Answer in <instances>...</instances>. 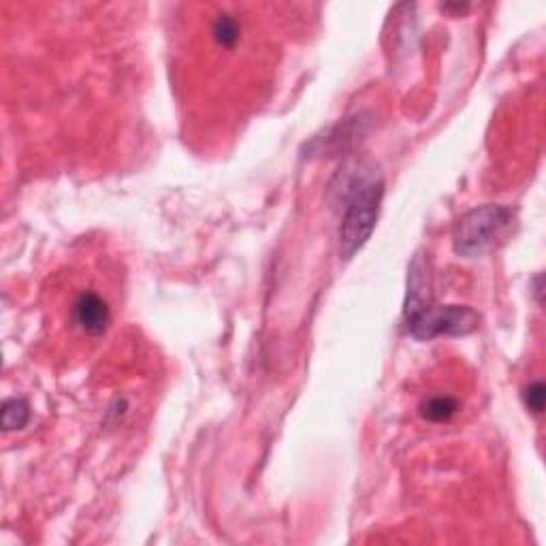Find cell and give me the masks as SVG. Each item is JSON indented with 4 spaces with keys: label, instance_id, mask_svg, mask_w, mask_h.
<instances>
[{
    "label": "cell",
    "instance_id": "cell-6",
    "mask_svg": "<svg viewBox=\"0 0 546 546\" xmlns=\"http://www.w3.org/2000/svg\"><path fill=\"white\" fill-rule=\"evenodd\" d=\"M459 412V401L451 395H433L421 404V416L429 423H448Z\"/></svg>",
    "mask_w": 546,
    "mask_h": 546
},
{
    "label": "cell",
    "instance_id": "cell-5",
    "mask_svg": "<svg viewBox=\"0 0 546 546\" xmlns=\"http://www.w3.org/2000/svg\"><path fill=\"white\" fill-rule=\"evenodd\" d=\"M431 280H429V265L423 254H416L410 269H408V295L404 305V318L414 316L431 303Z\"/></svg>",
    "mask_w": 546,
    "mask_h": 546
},
{
    "label": "cell",
    "instance_id": "cell-9",
    "mask_svg": "<svg viewBox=\"0 0 546 546\" xmlns=\"http://www.w3.org/2000/svg\"><path fill=\"white\" fill-rule=\"evenodd\" d=\"M523 401H525V408L527 410H532L534 414H542L544 412V404H546V389H544V384L540 380L529 384V387L523 393Z\"/></svg>",
    "mask_w": 546,
    "mask_h": 546
},
{
    "label": "cell",
    "instance_id": "cell-7",
    "mask_svg": "<svg viewBox=\"0 0 546 546\" xmlns=\"http://www.w3.org/2000/svg\"><path fill=\"white\" fill-rule=\"evenodd\" d=\"M212 37L222 50H233V47H237L239 39H242V24H239L233 15L222 13L212 26Z\"/></svg>",
    "mask_w": 546,
    "mask_h": 546
},
{
    "label": "cell",
    "instance_id": "cell-2",
    "mask_svg": "<svg viewBox=\"0 0 546 546\" xmlns=\"http://www.w3.org/2000/svg\"><path fill=\"white\" fill-rule=\"evenodd\" d=\"M515 214L504 205H483L463 214L453 229V248L459 256L474 259L495 248L510 229Z\"/></svg>",
    "mask_w": 546,
    "mask_h": 546
},
{
    "label": "cell",
    "instance_id": "cell-1",
    "mask_svg": "<svg viewBox=\"0 0 546 546\" xmlns=\"http://www.w3.org/2000/svg\"><path fill=\"white\" fill-rule=\"evenodd\" d=\"M342 201L340 256L350 261L372 237L384 199V175L372 160H350L331 184Z\"/></svg>",
    "mask_w": 546,
    "mask_h": 546
},
{
    "label": "cell",
    "instance_id": "cell-8",
    "mask_svg": "<svg viewBox=\"0 0 546 546\" xmlns=\"http://www.w3.org/2000/svg\"><path fill=\"white\" fill-rule=\"evenodd\" d=\"M30 421V404L24 397H11L3 404V416H0V423H3L5 431H18L24 429Z\"/></svg>",
    "mask_w": 546,
    "mask_h": 546
},
{
    "label": "cell",
    "instance_id": "cell-3",
    "mask_svg": "<svg viewBox=\"0 0 546 546\" xmlns=\"http://www.w3.org/2000/svg\"><path fill=\"white\" fill-rule=\"evenodd\" d=\"M406 323L416 340H433L438 335L465 337L480 327V314L468 305H436L431 301L427 308L406 318Z\"/></svg>",
    "mask_w": 546,
    "mask_h": 546
},
{
    "label": "cell",
    "instance_id": "cell-4",
    "mask_svg": "<svg viewBox=\"0 0 546 546\" xmlns=\"http://www.w3.org/2000/svg\"><path fill=\"white\" fill-rule=\"evenodd\" d=\"M73 323L86 335L92 337L103 335L111 325L109 303L96 291L79 293V297L73 303Z\"/></svg>",
    "mask_w": 546,
    "mask_h": 546
}]
</instances>
